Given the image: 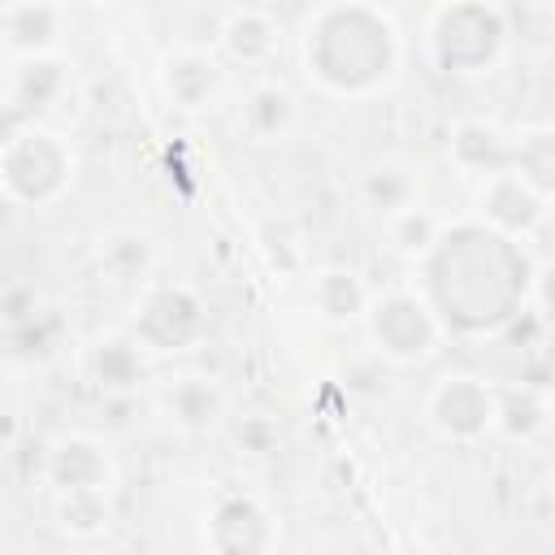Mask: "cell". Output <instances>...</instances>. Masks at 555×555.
Returning a JSON list of instances; mask_svg holds the SVG:
<instances>
[{"label": "cell", "mask_w": 555, "mask_h": 555, "mask_svg": "<svg viewBox=\"0 0 555 555\" xmlns=\"http://www.w3.org/2000/svg\"><path fill=\"white\" fill-rule=\"evenodd\" d=\"M399 26L377 4H321L299 30L308 82L330 95H373L399 69Z\"/></svg>", "instance_id": "cell-1"}, {"label": "cell", "mask_w": 555, "mask_h": 555, "mask_svg": "<svg viewBox=\"0 0 555 555\" xmlns=\"http://www.w3.org/2000/svg\"><path fill=\"white\" fill-rule=\"evenodd\" d=\"M507 13L499 4H434L425 17V48L442 74H490L507 52Z\"/></svg>", "instance_id": "cell-2"}, {"label": "cell", "mask_w": 555, "mask_h": 555, "mask_svg": "<svg viewBox=\"0 0 555 555\" xmlns=\"http://www.w3.org/2000/svg\"><path fill=\"white\" fill-rule=\"evenodd\" d=\"M0 178H4V195L13 204L43 208V204H52V199H61L69 191V182H74V152H69V143L56 130L22 126L4 143Z\"/></svg>", "instance_id": "cell-3"}, {"label": "cell", "mask_w": 555, "mask_h": 555, "mask_svg": "<svg viewBox=\"0 0 555 555\" xmlns=\"http://www.w3.org/2000/svg\"><path fill=\"white\" fill-rule=\"evenodd\" d=\"M364 330H369V343L395 360V364H412V360H425L438 338H442V317L438 308L416 291V286H390L382 295L369 299L364 308Z\"/></svg>", "instance_id": "cell-4"}, {"label": "cell", "mask_w": 555, "mask_h": 555, "mask_svg": "<svg viewBox=\"0 0 555 555\" xmlns=\"http://www.w3.org/2000/svg\"><path fill=\"white\" fill-rule=\"evenodd\" d=\"M204 334V304L182 282H147L134 299L130 338L143 351H186Z\"/></svg>", "instance_id": "cell-5"}, {"label": "cell", "mask_w": 555, "mask_h": 555, "mask_svg": "<svg viewBox=\"0 0 555 555\" xmlns=\"http://www.w3.org/2000/svg\"><path fill=\"white\" fill-rule=\"evenodd\" d=\"M499 421V395L473 373H447L425 395V425L447 442H473Z\"/></svg>", "instance_id": "cell-6"}, {"label": "cell", "mask_w": 555, "mask_h": 555, "mask_svg": "<svg viewBox=\"0 0 555 555\" xmlns=\"http://www.w3.org/2000/svg\"><path fill=\"white\" fill-rule=\"evenodd\" d=\"M477 217L490 234L499 238H529L542 217H546V199L507 165L499 173H490L481 186H477Z\"/></svg>", "instance_id": "cell-7"}, {"label": "cell", "mask_w": 555, "mask_h": 555, "mask_svg": "<svg viewBox=\"0 0 555 555\" xmlns=\"http://www.w3.org/2000/svg\"><path fill=\"white\" fill-rule=\"evenodd\" d=\"M48 481L56 486V494L69 490H104L113 486V460L108 451L87 438V434H61L48 447Z\"/></svg>", "instance_id": "cell-8"}, {"label": "cell", "mask_w": 555, "mask_h": 555, "mask_svg": "<svg viewBox=\"0 0 555 555\" xmlns=\"http://www.w3.org/2000/svg\"><path fill=\"white\" fill-rule=\"evenodd\" d=\"M65 26V9L61 4H43V0H17L0 9V43L13 61H35L48 56L61 39Z\"/></svg>", "instance_id": "cell-9"}, {"label": "cell", "mask_w": 555, "mask_h": 555, "mask_svg": "<svg viewBox=\"0 0 555 555\" xmlns=\"http://www.w3.org/2000/svg\"><path fill=\"white\" fill-rule=\"evenodd\" d=\"M278 39H282V26L269 9H256V4H238L221 17L217 26V43L230 61L238 65H269L273 52H278Z\"/></svg>", "instance_id": "cell-10"}, {"label": "cell", "mask_w": 555, "mask_h": 555, "mask_svg": "<svg viewBox=\"0 0 555 555\" xmlns=\"http://www.w3.org/2000/svg\"><path fill=\"white\" fill-rule=\"evenodd\" d=\"M160 87L178 108H204L221 87V65L204 48H173L160 56Z\"/></svg>", "instance_id": "cell-11"}, {"label": "cell", "mask_w": 555, "mask_h": 555, "mask_svg": "<svg viewBox=\"0 0 555 555\" xmlns=\"http://www.w3.org/2000/svg\"><path fill=\"white\" fill-rule=\"evenodd\" d=\"M208 542L217 555H264L269 546V516L251 499H225L208 520Z\"/></svg>", "instance_id": "cell-12"}, {"label": "cell", "mask_w": 555, "mask_h": 555, "mask_svg": "<svg viewBox=\"0 0 555 555\" xmlns=\"http://www.w3.org/2000/svg\"><path fill=\"white\" fill-rule=\"evenodd\" d=\"M451 160L464 169V173H473V178H490V173H499V169H507L512 165V139L494 126V121H460L455 130H451Z\"/></svg>", "instance_id": "cell-13"}, {"label": "cell", "mask_w": 555, "mask_h": 555, "mask_svg": "<svg viewBox=\"0 0 555 555\" xmlns=\"http://www.w3.org/2000/svg\"><path fill=\"white\" fill-rule=\"evenodd\" d=\"M238 121H243V130H247L251 139L273 143V139H282V134L291 130V121H295V100H291V91H286L278 78H260V82L247 87Z\"/></svg>", "instance_id": "cell-14"}, {"label": "cell", "mask_w": 555, "mask_h": 555, "mask_svg": "<svg viewBox=\"0 0 555 555\" xmlns=\"http://www.w3.org/2000/svg\"><path fill=\"white\" fill-rule=\"evenodd\" d=\"M447 217H438L434 208H425V204H408V208H399V212H390L386 217V238H390V247L403 256V260H429L438 247H442V238H447Z\"/></svg>", "instance_id": "cell-15"}, {"label": "cell", "mask_w": 555, "mask_h": 555, "mask_svg": "<svg viewBox=\"0 0 555 555\" xmlns=\"http://www.w3.org/2000/svg\"><path fill=\"white\" fill-rule=\"evenodd\" d=\"M512 169L542 199H555V126H525L512 134Z\"/></svg>", "instance_id": "cell-16"}, {"label": "cell", "mask_w": 555, "mask_h": 555, "mask_svg": "<svg viewBox=\"0 0 555 555\" xmlns=\"http://www.w3.org/2000/svg\"><path fill=\"white\" fill-rule=\"evenodd\" d=\"M312 299H317V308H321L325 321H351V317H364V308H369L373 295L364 291V282H360L356 269H325L312 282Z\"/></svg>", "instance_id": "cell-17"}, {"label": "cell", "mask_w": 555, "mask_h": 555, "mask_svg": "<svg viewBox=\"0 0 555 555\" xmlns=\"http://www.w3.org/2000/svg\"><path fill=\"white\" fill-rule=\"evenodd\" d=\"M165 412L182 429H208L217 421V412H221V395L199 377H182V382H173L165 390Z\"/></svg>", "instance_id": "cell-18"}, {"label": "cell", "mask_w": 555, "mask_h": 555, "mask_svg": "<svg viewBox=\"0 0 555 555\" xmlns=\"http://www.w3.org/2000/svg\"><path fill=\"white\" fill-rule=\"evenodd\" d=\"M546 421H551V403H546L542 390L520 386V390L499 395V421H494V429H503L507 438H533V434L546 429Z\"/></svg>", "instance_id": "cell-19"}, {"label": "cell", "mask_w": 555, "mask_h": 555, "mask_svg": "<svg viewBox=\"0 0 555 555\" xmlns=\"http://www.w3.org/2000/svg\"><path fill=\"white\" fill-rule=\"evenodd\" d=\"M56 525L69 538H100L108 529V494L104 490L56 494Z\"/></svg>", "instance_id": "cell-20"}, {"label": "cell", "mask_w": 555, "mask_h": 555, "mask_svg": "<svg viewBox=\"0 0 555 555\" xmlns=\"http://www.w3.org/2000/svg\"><path fill=\"white\" fill-rule=\"evenodd\" d=\"M143 347L130 338V334H108L100 347H95V377L100 386H130L143 377Z\"/></svg>", "instance_id": "cell-21"}, {"label": "cell", "mask_w": 555, "mask_h": 555, "mask_svg": "<svg viewBox=\"0 0 555 555\" xmlns=\"http://www.w3.org/2000/svg\"><path fill=\"white\" fill-rule=\"evenodd\" d=\"M364 191H369V199H373L386 217L412 204V178H408V169H403V165H395V160L373 165V169H369V178H364Z\"/></svg>", "instance_id": "cell-22"}, {"label": "cell", "mask_w": 555, "mask_h": 555, "mask_svg": "<svg viewBox=\"0 0 555 555\" xmlns=\"http://www.w3.org/2000/svg\"><path fill=\"white\" fill-rule=\"evenodd\" d=\"M525 304L538 312L542 325L555 330V264H542V269L529 273V295H525Z\"/></svg>", "instance_id": "cell-23"}]
</instances>
